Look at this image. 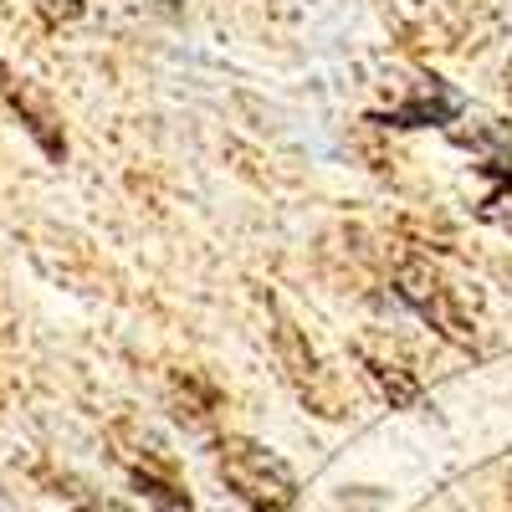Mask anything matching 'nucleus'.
Listing matches in <instances>:
<instances>
[{"mask_svg":"<svg viewBox=\"0 0 512 512\" xmlns=\"http://www.w3.org/2000/svg\"><path fill=\"white\" fill-rule=\"evenodd\" d=\"M216 472L251 512H292V502H297L292 466L277 451H267L262 441H251V436H221Z\"/></svg>","mask_w":512,"mask_h":512,"instance_id":"1","label":"nucleus"},{"mask_svg":"<svg viewBox=\"0 0 512 512\" xmlns=\"http://www.w3.org/2000/svg\"><path fill=\"white\" fill-rule=\"evenodd\" d=\"M272 349H277V364L287 374V384L297 390V400H303L313 415H338V395H333V379L318 359V349L308 344V333L297 328L292 318H277L272 323Z\"/></svg>","mask_w":512,"mask_h":512,"instance_id":"3","label":"nucleus"},{"mask_svg":"<svg viewBox=\"0 0 512 512\" xmlns=\"http://www.w3.org/2000/svg\"><path fill=\"white\" fill-rule=\"evenodd\" d=\"M364 359V369H369V379H374V390L390 400L395 410H420L425 405V390H420V379L405 369V364H395V359H379V354H359Z\"/></svg>","mask_w":512,"mask_h":512,"instance_id":"5","label":"nucleus"},{"mask_svg":"<svg viewBox=\"0 0 512 512\" xmlns=\"http://www.w3.org/2000/svg\"><path fill=\"white\" fill-rule=\"evenodd\" d=\"M461 113V98L451 88H441V82L431 77V88L415 93L405 108H395L390 118H379V123H395V128H420V123H451Z\"/></svg>","mask_w":512,"mask_h":512,"instance_id":"6","label":"nucleus"},{"mask_svg":"<svg viewBox=\"0 0 512 512\" xmlns=\"http://www.w3.org/2000/svg\"><path fill=\"white\" fill-rule=\"evenodd\" d=\"M67 487H72L67 497H72V502H77L82 512H128V507H118V502H108V497H98L93 487H82V482H67Z\"/></svg>","mask_w":512,"mask_h":512,"instance_id":"10","label":"nucleus"},{"mask_svg":"<svg viewBox=\"0 0 512 512\" xmlns=\"http://www.w3.org/2000/svg\"><path fill=\"white\" fill-rule=\"evenodd\" d=\"M395 297L415 313V318H425L441 338H451V344H461V349H472V323H466V313L456 308V297H451V287H446V277L431 267V262H420V256H405L400 262V272H395Z\"/></svg>","mask_w":512,"mask_h":512,"instance_id":"2","label":"nucleus"},{"mask_svg":"<svg viewBox=\"0 0 512 512\" xmlns=\"http://www.w3.org/2000/svg\"><path fill=\"white\" fill-rule=\"evenodd\" d=\"M128 482L144 492V502L154 512H195L190 492L180 487V472H128Z\"/></svg>","mask_w":512,"mask_h":512,"instance_id":"7","label":"nucleus"},{"mask_svg":"<svg viewBox=\"0 0 512 512\" xmlns=\"http://www.w3.org/2000/svg\"><path fill=\"white\" fill-rule=\"evenodd\" d=\"M0 98H6V108L21 118V128L31 134V144L47 154L52 164H67V134H62V113L47 103V93L36 88V82L16 77L0 67Z\"/></svg>","mask_w":512,"mask_h":512,"instance_id":"4","label":"nucleus"},{"mask_svg":"<svg viewBox=\"0 0 512 512\" xmlns=\"http://www.w3.org/2000/svg\"><path fill=\"white\" fill-rule=\"evenodd\" d=\"M159 6H164V11H175V6H180V0H159Z\"/></svg>","mask_w":512,"mask_h":512,"instance_id":"12","label":"nucleus"},{"mask_svg":"<svg viewBox=\"0 0 512 512\" xmlns=\"http://www.w3.org/2000/svg\"><path fill=\"white\" fill-rule=\"evenodd\" d=\"M169 395H175L180 415H190L195 425H205L210 415H216V405H221V395L210 390V384H205L200 374H185V379H175V384H169Z\"/></svg>","mask_w":512,"mask_h":512,"instance_id":"8","label":"nucleus"},{"mask_svg":"<svg viewBox=\"0 0 512 512\" xmlns=\"http://www.w3.org/2000/svg\"><path fill=\"white\" fill-rule=\"evenodd\" d=\"M41 11H47L52 21H77L82 11H88V0H36Z\"/></svg>","mask_w":512,"mask_h":512,"instance_id":"11","label":"nucleus"},{"mask_svg":"<svg viewBox=\"0 0 512 512\" xmlns=\"http://www.w3.org/2000/svg\"><path fill=\"white\" fill-rule=\"evenodd\" d=\"M487 169H492V175H502V190H492V195H487L482 221H492V226L512 231V169H507V164H487Z\"/></svg>","mask_w":512,"mask_h":512,"instance_id":"9","label":"nucleus"}]
</instances>
